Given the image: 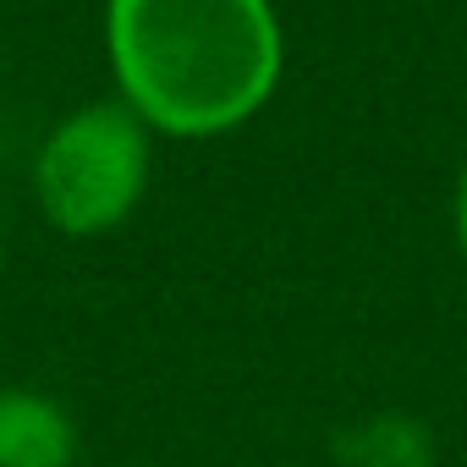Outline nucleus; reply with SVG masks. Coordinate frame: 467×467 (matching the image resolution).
Here are the masks:
<instances>
[{
  "label": "nucleus",
  "mask_w": 467,
  "mask_h": 467,
  "mask_svg": "<svg viewBox=\"0 0 467 467\" xmlns=\"http://www.w3.org/2000/svg\"><path fill=\"white\" fill-rule=\"evenodd\" d=\"M127 99L165 132H220L275 83L281 39L265 0H110Z\"/></svg>",
  "instance_id": "nucleus-1"
},
{
  "label": "nucleus",
  "mask_w": 467,
  "mask_h": 467,
  "mask_svg": "<svg viewBox=\"0 0 467 467\" xmlns=\"http://www.w3.org/2000/svg\"><path fill=\"white\" fill-rule=\"evenodd\" d=\"M143 171H149V149L138 121L116 105H94L72 116L39 154L45 214L61 231H78V237L105 231L138 203Z\"/></svg>",
  "instance_id": "nucleus-2"
},
{
  "label": "nucleus",
  "mask_w": 467,
  "mask_h": 467,
  "mask_svg": "<svg viewBox=\"0 0 467 467\" xmlns=\"http://www.w3.org/2000/svg\"><path fill=\"white\" fill-rule=\"evenodd\" d=\"M72 418L28 390H0V467H67Z\"/></svg>",
  "instance_id": "nucleus-3"
},
{
  "label": "nucleus",
  "mask_w": 467,
  "mask_h": 467,
  "mask_svg": "<svg viewBox=\"0 0 467 467\" xmlns=\"http://www.w3.org/2000/svg\"><path fill=\"white\" fill-rule=\"evenodd\" d=\"M456 237H462V254H467V176H462V192H456Z\"/></svg>",
  "instance_id": "nucleus-4"
}]
</instances>
